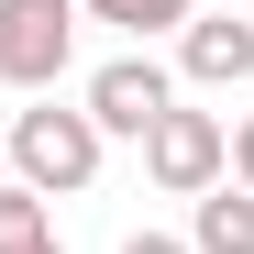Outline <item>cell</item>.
<instances>
[{
    "mask_svg": "<svg viewBox=\"0 0 254 254\" xmlns=\"http://www.w3.org/2000/svg\"><path fill=\"white\" fill-rule=\"evenodd\" d=\"M0 144H11V188H33V199H77L100 177V122L89 111H11L0 122Z\"/></svg>",
    "mask_w": 254,
    "mask_h": 254,
    "instance_id": "cell-1",
    "label": "cell"
},
{
    "mask_svg": "<svg viewBox=\"0 0 254 254\" xmlns=\"http://www.w3.org/2000/svg\"><path fill=\"white\" fill-rule=\"evenodd\" d=\"M0 177H11V144H0Z\"/></svg>",
    "mask_w": 254,
    "mask_h": 254,
    "instance_id": "cell-12",
    "label": "cell"
},
{
    "mask_svg": "<svg viewBox=\"0 0 254 254\" xmlns=\"http://www.w3.org/2000/svg\"><path fill=\"white\" fill-rule=\"evenodd\" d=\"M177 77H199V89H243V77H254V22H232V11H188V33H177Z\"/></svg>",
    "mask_w": 254,
    "mask_h": 254,
    "instance_id": "cell-5",
    "label": "cell"
},
{
    "mask_svg": "<svg viewBox=\"0 0 254 254\" xmlns=\"http://www.w3.org/2000/svg\"><path fill=\"white\" fill-rule=\"evenodd\" d=\"M77 111L100 122V144H111V133H122V144H144L155 122L177 111V77H166V66H155V56L133 45V56H111V66H89V100H77Z\"/></svg>",
    "mask_w": 254,
    "mask_h": 254,
    "instance_id": "cell-4",
    "label": "cell"
},
{
    "mask_svg": "<svg viewBox=\"0 0 254 254\" xmlns=\"http://www.w3.org/2000/svg\"><path fill=\"white\" fill-rule=\"evenodd\" d=\"M56 221V210L45 199H33V188H11V177H0V243H22V232H45Z\"/></svg>",
    "mask_w": 254,
    "mask_h": 254,
    "instance_id": "cell-8",
    "label": "cell"
},
{
    "mask_svg": "<svg viewBox=\"0 0 254 254\" xmlns=\"http://www.w3.org/2000/svg\"><path fill=\"white\" fill-rule=\"evenodd\" d=\"M221 166H232V122H221V111H166L155 133H144V177H155L166 199H210Z\"/></svg>",
    "mask_w": 254,
    "mask_h": 254,
    "instance_id": "cell-2",
    "label": "cell"
},
{
    "mask_svg": "<svg viewBox=\"0 0 254 254\" xmlns=\"http://www.w3.org/2000/svg\"><path fill=\"white\" fill-rule=\"evenodd\" d=\"M77 56V0H0V77L45 100Z\"/></svg>",
    "mask_w": 254,
    "mask_h": 254,
    "instance_id": "cell-3",
    "label": "cell"
},
{
    "mask_svg": "<svg viewBox=\"0 0 254 254\" xmlns=\"http://www.w3.org/2000/svg\"><path fill=\"white\" fill-rule=\"evenodd\" d=\"M221 177H232V188H243V199H254V111H243V122H232V166H221Z\"/></svg>",
    "mask_w": 254,
    "mask_h": 254,
    "instance_id": "cell-9",
    "label": "cell"
},
{
    "mask_svg": "<svg viewBox=\"0 0 254 254\" xmlns=\"http://www.w3.org/2000/svg\"><path fill=\"white\" fill-rule=\"evenodd\" d=\"M188 254H254V199H243L232 177L199 199V221H188Z\"/></svg>",
    "mask_w": 254,
    "mask_h": 254,
    "instance_id": "cell-6",
    "label": "cell"
},
{
    "mask_svg": "<svg viewBox=\"0 0 254 254\" xmlns=\"http://www.w3.org/2000/svg\"><path fill=\"white\" fill-rule=\"evenodd\" d=\"M122 254H188L177 232H133V243H122Z\"/></svg>",
    "mask_w": 254,
    "mask_h": 254,
    "instance_id": "cell-11",
    "label": "cell"
},
{
    "mask_svg": "<svg viewBox=\"0 0 254 254\" xmlns=\"http://www.w3.org/2000/svg\"><path fill=\"white\" fill-rule=\"evenodd\" d=\"M0 254H66V243H56V221H45V232H22V243H0Z\"/></svg>",
    "mask_w": 254,
    "mask_h": 254,
    "instance_id": "cell-10",
    "label": "cell"
},
{
    "mask_svg": "<svg viewBox=\"0 0 254 254\" xmlns=\"http://www.w3.org/2000/svg\"><path fill=\"white\" fill-rule=\"evenodd\" d=\"M199 0H77V22H122L133 45H155V33H188Z\"/></svg>",
    "mask_w": 254,
    "mask_h": 254,
    "instance_id": "cell-7",
    "label": "cell"
}]
</instances>
